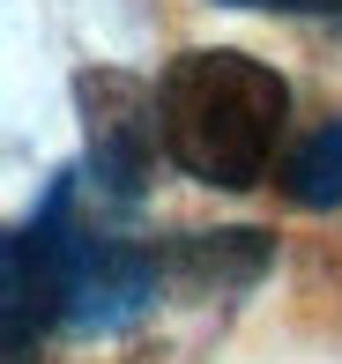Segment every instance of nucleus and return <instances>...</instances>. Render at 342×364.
<instances>
[{"instance_id":"nucleus-1","label":"nucleus","mask_w":342,"mask_h":364,"mask_svg":"<svg viewBox=\"0 0 342 364\" xmlns=\"http://www.w3.org/2000/svg\"><path fill=\"white\" fill-rule=\"evenodd\" d=\"M156 119H164V149L186 178L246 193L275 171V141L290 127V90L253 53L201 45V53L171 60Z\"/></svg>"},{"instance_id":"nucleus-2","label":"nucleus","mask_w":342,"mask_h":364,"mask_svg":"<svg viewBox=\"0 0 342 364\" xmlns=\"http://www.w3.org/2000/svg\"><path fill=\"white\" fill-rule=\"evenodd\" d=\"M68 193H75L68 178L45 193L53 230H60V305H68V327H82V335H112V327H127L156 297V253L112 238V230L75 223L68 216Z\"/></svg>"},{"instance_id":"nucleus-3","label":"nucleus","mask_w":342,"mask_h":364,"mask_svg":"<svg viewBox=\"0 0 342 364\" xmlns=\"http://www.w3.org/2000/svg\"><path fill=\"white\" fill-rule=\"evenodd\" d=\"M53 320H68V305H60V230H53V208H38L8 238V364H30V350Z\"/></svg>"},{"instance_id":"nucleus-4","label":"nucleus","mask_w":342,"mask_h":364,"mask_svg":"<svg viewBox=\"0 0 342 364\" xmlns=\"http://www.w3.org/2000/svg\"><path fill=\"white\" fill-rule=\"evenodd\" d=\"M164 268L178 275V290L223 297V290L260 283V268H268V238H260V230H186V238L171 245Z\"/></svg>"},{"instance_id":"nucleus-5","label":"nucleus","mask_w":342,"mask_h":364,"mask_svg":"<svg viewBox=\"0 0 342 364\" xmlns=\"http://www.w3.org/2000/svg\"><path fill=\"white\" fill-rule=\"evenodd\" d=\"M283 193L298 208H342V119H328L283 156Z\"/></svg>"},{"instance_id":"nucleus-6","label":"nucleus","mask_w":342,"mask_h":364,"mask_svg":"<svg viewBox=\"0 0 342 364\" xmlns=\"http://www.w3.org/2000/svg\"><path fill=\"white\" fill-rule=\"evenodd\" d=\"M223 8H283V15H342V0H223Z\"/></svg>"}]
</instances>
